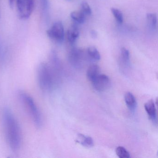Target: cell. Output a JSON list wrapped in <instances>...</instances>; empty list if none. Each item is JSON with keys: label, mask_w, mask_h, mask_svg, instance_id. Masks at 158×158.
<instances>
[{"label": "cell", "mask_w": 158, "mask_h": 158, "mask_svg": "<svg viewBox=\"0 0 158 158\" xmlns=\"http://www.w3.org/2000/svg\"><path fill=\"white\" fill-rule=\"evenodd\" d=\"M90 36L93 39H96L98 37V33L95 30H91L90 32Z\"/></svg>", "instance_id": "obj_21"}, {"label": "cell", "mask_w": 158, "mask_h": 158, "mask_svg": "<svg viewBox=\"0 0 158 158\" xmlns=\"http://www.w3.org/2000/svg\"><path fill=\"white\" fill-rule=\"evenodd\" d=\"M81 9L82 11L85 14V15H90L91 14V10L90 6L89 5L88 3L84 1L81 3Z\"/></svg>", "instance_id": "obj_20"}, {"label": "cell", "mask_w": 158, "mask_h": 158, "mask_svg": "<svg viewBox=\"0 0 158 158\" xmlns=\"http://www.w3.org/2000/svg\"><path fill=\"white\" fill-rule=\"evenodd\" d=\"M116 155L120 158H128L130 157V153L128 151L122 146L117 147L115 149Z\"/></svg>", "instance_id": "obj_18"}, {"label": "cell", "mask_w": 158, "mask_h": 158, "mask_svg": "<svg viewBox=\"0 0 158 158\" xmlns=\"http://www.w3.org/2000/svg\"><path fill=\"white\" fill-rule=\"evenodd\" d=\"M20 100L27 110L32 121L37 128H40L43 124V120L40 111L34 99L27 93L19 92Z\"/></svg>", "instance_id": "obj_3"}, {"label": "cell", "mask_w": 158, "mask_h": 158, "mask_svg": "<svg viewBox=\"0 0 158 158\" xmlns=\"http://www.w3.org/2000/svg\"><path fill=\"white\" fill-rule=\"evenodd\" d=\"M147 23L151 29H155L157 28V16L155 13H148L146 15Z\"/></svg>", "instance_id": "obj_15"}, {"label": "cell", "mask_w": 158, "mask_h": 158, "mask_svg": "<svg viewBox=\"0 0 158 158\" xmlns=\"http://www.w3.org/2000/svg\"><path fill=\"white\" fill-rule=\"evenodd\" d=\"M124 100L128 109L132 111H135L136 108L137 102L133 94L129 92L126 93L124 96Z\"/></svg>", "instance_id": "obj_11"}, {"label": "cell", "mask_w": 158, "mask_h": 158, "mask_svg": "<svg viewBox=\"0 0 158 158\" xmlns=\"http://www.w3.org/2000/svg\"><path fill=\"white\" fill-rule=\"evenodd\" d=\"M111 11L116 21L119 23H122L123 21V17L122 12L118 9L114 8H112Z\"/></svg>", "instance_id": "obj_19"}, {"label": "cell", "mask_w": 158, "mask_h": 158, "mask_svg": "<svg viewBox=\"0 0 158 158\" xmlns=\"http://www.w3.org/2000/svg\"><path fill=\"white\" fill-rule=\"evenodd\" d=\"M69 60L71 64L76 68H81L83 66L84 60L83 52L78 48H73L70 52Z\"/></svg>", "instance_id": "obj_6"}, {"label": "cell", "mask_w": 158, "mask_h": 158, "mask_svg": "<svg viewBox=\"0 0 158 158\" xmlns=\"http://www.w3.org/2000/svg\"><path fill=\"white\" fill-rule=\"evenodd\" d=\"M3 122L10 148L14 152H17L22 145V133L18 122L8 108L3 110Z\"/></svg>", "instance_id": "obj_1"}, {"label": "cell", "mask_w": 158, "mask_h": 158, "mask_svg": "<svg viewBox=\"0 0 158 158\" xmlns=\"http://www.w3.org/2000/svg\"><path fill=\"white\" fill-rule=\"evenodd\" d=\"M47 35L50 39L58 43H61L64 39V31L63 25L60 21L53 24L47 31Z\"/></svg>", "instance_id": "obj_5"}, {"label": "cell", "mask_w": 158, "mask_h": 158, "mask_svg": "<svg viewBox=\"0 0 158 158\" xmlns=\"http://www.w3.org/2000/svg\"><path fill=\"white\" fill-rule=\"evenodd\" d=\"M38 83L43 91L52 90L55 85V74L49 64L41 63L37 71Z\"/></svg>", "instance_id": "obj_2"}, {"label": "cell", "mask_w": 158, "mask_h": 158, "mask_svg": "<svg viewBox=\"0 0 158 158\" xmlns=\"http://www.w3.org/2000/svg\"><path fill=\"white\" fill-rule=\"evenodd\" d=\"M15 1V0H9V2H10V5L11 7L13 6Z\"/></svg>", "instance_id": "obj_22"}, {"label": "cell", "mask_w": 158, "mask_h": 158, "mask_svg": "<svg viewBox=\"0 0 158 158\" xmlns=\"http://www.w3.org/2000/svg\"><path fill=\"white\" fill-rule=\"evenodd\" d=\"M72 19L78 23L82 24L85 23V15L82 11H76L72 12L70 15Z\"/></svg>", "instance_id": "obj_14"}, {"label": "cell", "mask_w": 158, "mask_h": 158, "mask_svg": "<svg viewBox=\"0 0 158 158\" xmlns=\"http://www.w3.org/2000/svg\"><path fill=\"white\" fill-rule=\"evenodd\" d=\"M35 0H16L17 12L20 18L27 20L34 10Z\"/></svg>", "instance_id": "obj_4"}, {"label": "cell", "mask_w": 158, "mask_h": 158, "mask_svg": "<svg viewBox=\"0 0 158 158\" xmlns=\"http://www.w3.org/2000/svg\"><path fill=\"white\" fill-rule=\"evenodd\" d=\"M93 87L98 91L106 90L110 86V79L107 76L100 74L92 82Z\"/></svg>", "instance_id": "obj_7"}, {"label": "cell", "mask_w": 158, "mask_h": 158, "mask_svg": "<svg viewBox=\"0 0 158 158\" xmlns=\"http://www.w3.org/2000/svg\"><path fill=\"white\" fill-rule=\"evenodd\" d=\"M39 2L42 17L45 20H48L49 9V0H39Z\"/></svg>", "instance_id": "obj_13"}, {"label": "cell", "mask_w": 158, "mask_h": 158, "mask_svg": "<svg viewBox=\"0 0 158 158\" xmlns=\"http://www.w3.org/2000/svg\"><path fill=\"white\" fill-rule=\"evenodd\" d=\"M77 142L86 148H91L94 146V141L92 138L82 134H79Z\"/></svg>", "instance_id": "obj_12"}, {"label": "cell", "mask_w": 158, "mask_h": 158, "mask_svg": "<svg viewBox=\"0 0 158 158\" xmlns=\"http://www.w3.org/2000/svg\"><path fill=\"white\" fill-rule=\"evenodd\" d=\"M145 110L148 114L149 119L154 123H157V110L155 102L152 100L148 101L144 105Z\"/></svg>", "instance_id": "obj_8"}, {"label": "cell", "mask_w": 158, "mask_h": 158, "mask_svg": "<svg viewBox=\"0 0 158 158\" xmlns=\"http://www.w3.org/2000/svg\"><path fill=\"white\" fill-rule=\"evenodd\" d=\"M87 53L89 56L93 60H99L101 59L100 54L95 47H89L87 49Z\"/></svg>", "instance_id": "obj_17"}, {"label": "cell", "mask_w": 158, "mask_h": 158, "mask_svg": "<svg viewBox=\"0 0 158 158\" xmlns=\"http://www.w3.org/2000/svg\"><path fill=\"white\" fill-rule=\"evenodd\" d=\"M79 31L76 26L70 27L67 32V38L71 44H73L79 37Z\"/></svg>", "instance_id": "obj_10"}, {"label": "cell", "mask_w": 158, "mask_h": 158, "mask_svg": "<svg viewBox=\"0 0 158 158\" xmlns=\"http://www.w3.org/2000/svg\"><path fill=\"white\" fill-rule=\"evenodd\" d=\"M100 72L99 66L97 64H92L89 66L87 71V77L92 83L100 74Z\"/></svg>", "instance_id": "obj_9"}, {"label": "cell", "mask_w": 158, "mask_h": 158, "mask_svg": "<svg viewBox=\"0 0 158 158\" xmlns=\"http://www.w3.org/2000/svg\"><path fill=\"white\" fill-rule=\"evenodd\" d=\"M121 61L124 65L128 66L130 63V53L129 51L125 48L121 50Z\"/></svg>", "instance_id": "obj_16"}]
</instances>
